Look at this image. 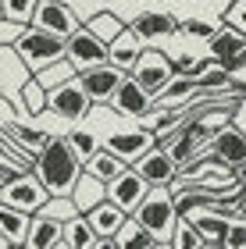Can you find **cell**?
I'll return each mask as SVG.
<instances>
[{"instance_id":"42","label":"cell","mask_w":246,"mask_h":249,"mask_svg":"<svg viewBox=\"0 0 246 249\" xmlns=\"http://www.w3.org/2000/svg\"><path fill=\"white\" fill-rule=\"evenodd\" d=\"M232 175H236V182H239V185L246 189V160H243V164H236V167H232Z\"/></svg>"},{"instance_id":"15","label":"cell","mask_w":246,"mask_h":249,"mask_svg":"<svg viewBox=\"0 0 246 249\" xmlns=\"http://www.w3.org/2000/svg\"><path fill=\"white\" fill-rule=\"evenodd\" d=\"M132 167H136V171L147 178L153 189H157V185H171L175 178H178V160L164 150V146H157V142H153V146H150V150L143 153Z\"/></svg>"},{"instance_id":"24","label":"cell","mask_w":246,"mask_h":249,"mask_svg":"<svg viewBox=\"0 0 246 249\" xmlns=\"http://www.w3.org/2000/svg\"><path fill=\"white\" fill-rule=\"evenodd\" d=\"M29 224H32V213L18 210V207H7V203H0V235H4L11 246H25Z\"/></svg>"},{"instance_id":"34","label":"cell","mask_w":246,"mask_h":249,"mask_svg":"<svg viewBox=\"0 0 246 249\" xmlns=\"http://www.w3.org/2000/svg\"><path fill=\"white\" fill-rule=\"evenodd\" d=\"M64 139L72 142V150L79 153V160H82V164H86L93 153H100V150H104V142H100V139H96V135L89 132V128H72L68 135H64Z\"/></svg>"},{"instance_id":"41","label":"cell","mask_w":246,"mask_h":249,"mask_svg":"<svg viewBox=\"0 0 246 249\" xmlns=\"http://www.w3.org/2000/svg\"><path fill=\"white\" fill-rule=\"evenodd\" d=\"M225 246H228V249H239V246H246V221H243V217H232V224H228V235H225Z\"/></svg>"},{"instance_id":"2","label":"cell","mask_w":246,"mask_h":249,"mask_svg":"<svg viewBox=\"0 0 246 249\" xmlns=\"http://www.w3.org/2000/svg\"><path fill=\"white\" fill-rule=\"evenodd\" d=\"M136 221H143L147 228L161 239V249H171V231H175V221H178V207H175V196L168 185H157L147 192V199L139 203V210L132 213Z\"/></svg>"},{"instance_id":"9","label":"cell","mask_w":246,"mask_h":249,"mask_svg":"<svg viewBox=\"0 0 246 249\" xmlns=\"http://www.w3.org/2000/svg\"><path fill=\"white\" fill-rule=\"evenodd\" d=\"M132 75L139 78L143 86L150 89L153 96L161 93V89L175 78V64L164 57V53L157 50V47H143V53H139V61L132 64Z\"/></svg>"},{"instance_id":"32","label":"cell","mask_w":246,"mask_h":249,"mask_svg":"<svg viewBox=\"0 0 246 249\" xmlns=\"http://www.w3.org/2000/svg\"><path fill=\"white\" fill-rule=\"evenodd\" d=\"M79 71L72 68V61L68 57H61V61H54V64H47L43 71H36V82L43 86V89H57L61 82H68V78H75Z\"/></svg>"},{"instance_id":"25","label":"cell","mask_w":246,"mask_h":249,"mask_svg":"<svg viewBox=\"0 0 246 249\" xmlns=\"http://www.w3.org/2000/svg\"><path fill=\"white\" fill-rule=\"evenodd\" d=\"M114 239H118V249H161V239L143 221L132 217V213H129V221L121 224V231L114 235Z\"/></svg>"},{"instance_id":"30","label":"cell","mask_w":246,"mask_h":249,"mask_svg":"<svg viewBox=\"0 0 246 249\" xmlns=\"http://www.w3.org/2000/svg\"><path fill=\"white\" fill-rule=\"evenodd\" d=\"M171 249H207L204 235H200V228H196V221H193V217H186V213H178V221H175Z\"/></svg>"},{"instance_id":"17","label":"cell","mask_w":246,"mask_h":249,"mask_svg":"<svg viewBox=\"0 0 246 249\" xmlns=\"http://www.w3.org/2000/svg\"><path fill=\"white\" fill-rule=\"evenodd\" d=\"M153 142H157V139H153L143 124H139V128H129V132H114V135H107V139H104V146L111 153H118L125 164H136Z\"/></svg>"},{"instance_id":"11","label":"cell","mask_w":246,"mask_h":249,"mask_svg":"<svg viewBox=\"0 0 246 249\" xmlns=\"http://www.w3.org/2000/svg\"><path fill=\"white\" fill-rule=\"evenodd\" d=\"M111 107H114V114L143 118V114H150V110H153V93H150V89L129 71L125 78H121V86H118L114 100H111Z\"/></svg>"},{"instance_id":"4","label":"cell","mask_w":246,"mask_h":249,"mask_svg":"<svg viewBox=\"0 0 246 249\" xmlns=\"http://www.w3.org/2000/svg\"><path fill=\"white\" fill-rule=\"evenodd\" d=\"M15 50L21 53V61L32 68V75H36L47 64L64 57V39L54 36V32H47V29H39V25H29L25 32H21V39L15 43Z\"/></svg>"},{"instance_id":"1","label":"cell","mask_w":246,"mask_h":249,"mask_svg":"<svg viewBox=\"0 0 246 249\" xmlns=\"http://www.w3.org/2000/svg\"><path fill=\"white\" fill-rule=\"evenodd\" d=\"M32 171L39 175V182L47 185L50 192H57V196H72V189L82 178L86 164L79 160V153L72 150V142L64 139V135H54V139L47 142V150L36 153Z\"/></svg>"},{"instance_id":"43","label":"cell","mask_w":246,"mask_h":249,"mask_svg":"<svg viewBox=\"0 0 246 249\" xmlns=\"http://www.w3.org/2000/svg\"><path fill=\"white\" fill-rule=\"evenodd\" d=\"M236 217H243V221H246V199H243V207H239V213H236Z\"/></svg>"},{"instance_id":"39","label":"cell","mask_w":246,"mask_h":249,"mask_svg":"<svg viewBox=\"0 0 246 249\" xmlns=\"http://www.w3.org/2000/svg\"><path fill=\"white\" fill-rule=\"evenodd\" d=\"M25 29H29L25 21H15V18H4V15H0V47H15Z\"/></svg>"},{"instance_id":"5","label":"cell","mask_w":246,"mask_h":249,"mask_svg":"<svg viewBox=\"0 0 246 249\" xmlns=\"http://www.w3.org/2000/svg\"><path fill=\"white\" fill-rule=\"evenodd\" d=\"M89 107H93V100H89V93L82 89L79 75L68 78V82H61L57 89H47V110L54 118H64V121L79 124L89 114Z\"/></svg>"},{"instance_id":"45","label":"cell","mask_w":246,"mask_h":249,"mask_svg":"<svg viewBox=\"0 0 246 249\" xmlns=\"http://www.w3.org/2000/svg\"><path fill=\"white\" fill-rule=\"evenodd\" d=\"M4 100H7V96H4V89H0V104H4Z\"/></svg>"},{"instance_id":"18","label":"cell","mask_w":246,"mask_h":249,"mask_svg":"<svg viewBox=\"0 0 246 249\" xmlns=\"http://www.w3.org/2000/svg\"><path fill=\"white\" fill-rule=\"evenodd\" d=\"M25 246L29 249H61L64 246V221H54L47 213H32Z\"/></svg>"},{"instance_id":"14","label":"cell","mask_w":246,"mask_h":249,"mask_svg":"<svg viewBox=\"0 0 246 249\" xmlns=\"http://www.w3.org/2000/svg\"><path fill=\"white\" fill-rule=\"evenodd\" d=\"M207 153H214L221 164H228V167H236L246 160V128L239 121H228V124H221V128L210 135V146H207Z\"/></svg>"},{"instance_id":"28","label":"cell","mask_w":246,"mask_h":249,"mask_svg":"<svg viewBox=\"0 0 246 249\" xmlns=\"http://www.w3.org/2000/svg\"><path fill=\"white\" fill-rule=\"evenodd\" d=\"M125 167H129V164L121 160L118 153H111L107 146H104L100 153H93V157L86 160V171H89V175H96L100 182H111V178H118L121 171H125Z\"/></svg>"},{"instance_id":"8","label":"cell","mask_w":246,"mask_h":249,"mask_svg":"<svg viewBox=\"0 0 246 249\" xmlns=\"http://www.w3.org/2000/svg\"><path fill=\"white\" fill-rule=\"evenodd\" d=\"M207 50H210V57L218 64H225L232 75H236L239 68H246V36L236 32L232 25H218V32L207 39Z\"/></svg>"},{"instance_id":"7","label":"cell","mask_w":246,"mask_h":249,"mask_svg":"<svg viewBox=\"0 0 246 249\" xmlns=\"http://www.w3.org/2000/svg\"><path fill=\"white\" fill-rule=\"evenodd\" d=\"M150 189H153V185H150L147 178H143L136 167L129 164L118 178H111V182H107V199H114L125 213H136V210H139V203L147 199V192H150Z\"/></svg>"},{"instance_id":"23","label":"cell","mask_w":246,"mask_h":249,"mask_svg":"<svg viewBox=\"0 0 246 249\" xmlns=\"http://www.w3.org/2000/svg\"><path fill=\"white\" fill-rule=\"evenodd\" d=\"M61 249H100V235L93 231L86 213H75V217L64 221V246Z\"/></svg>"},{"instance_id":"31","label":"cell","mask_w":246,"mask_h":249,"mask_svg":"<svg viewBox=\"0 0 246 249\" xmlns=\"http://www.w3.org/2000/svg\"><path fill=\"white\" fill-rule=\"evenodd\" d=\"M86 25H89V29H93L96 36L111 47V39H118V36H121L125 21H121L118 15H111V11H96V15H89V18H86Z\"/></svg>"},{"instance_id":"13","label":"cell","mask_w":246,"mask_h":249,"mask_svg":"<svg viewBox=\"0 0 246 249\" xmlns=\"http://www.w3.org/2000/svg\"><path fill=\"white\" fill-rule=\"evenodd\" d=\"M29 78H32V68L21 61V53L15 47H0V89L11 104L21 107V89Z\"/></svg>"},{"instance_id":"37","label":"cell","mask_w":246,"mask_h":249,"mask_svg":"<svg viewBox=\"0 0 246 249\" xmlns=\"http://www.w3.org/2000/svg\"><path fill=\"white\" fill-rule=\"evenodd\" d=\"M221 25H232L246 36V0H228V7L221 11Z\"/></svg>"},{"instance_id":"44","label":"cell","mask_w":246,"mask_h":249,"mask_svg":"<svg viewBox=\"0 0 246 249\" xmlns=\"http://www.w3.org/2000/svg\"><path fill=\"white\" fill-rule=\"evenodd\" d=\"M0 249H11V242L4 239V235H0Z\"/></svg>"},{"instance_id":"29","label":"cell","mask_w":246,"mask_h":249,"mask_svg":"<svg viewBox=\"0 0 246 249\" xmlns=\"http://www.w3.org/2000/svg\"><path fill=\"white\" fill-rule=\"evenodd\" d=\"M228 86H232V71H228L225 64H218V61H214L204 75L196 78V89H200L196 96H200V100H207V96H214V93H225Z\"/></svg>"},{"instance_id":"40","label":"cell","mask_w":246,"mask_h":249,"mask_svg":"<svg viewBox=\"0 0 246 249\" xmlns=\"http://www.w3.org/2000/svg\"><path fill=\"white\" fill-rule=\"evenodd\" d=\"M182 29L189 32V36H196V39H210L218 32V25H210V21H204V18H186Z\"/></svg>"},{"instance_id":"36","label":"cell","mask_w":246,"mask_h":249,"mask_svg":"<svg viewBox=\"0 0 246 249\" xmlns=\"http://www.w3.org/2000/svg\"><path fill=\"white\" fill-rule=\"evenodd\" d=\"M36 4L39 0H0V15L4 18H15V21H32V15H36Z\"/></svg>"},{"instance_id":"6","label":"cell","mask_w":246,"mask_h":249,"mask_svg":"<svg viewBox=\"0 0 246 249\" xmlns=\"http://www.w3.org/2000/svg\"><path fill=\"white\" fill-rule=\"evenodd\" d=\"M64 57L72 61L75 71H89V68H96V64H107V43L82 21V25L64 39Z\"/></svg>"},{"instance_id":"12","label":"cell","mask_w":246,"mask_h":249,"mask_svg":"<svg viewBox=\"0 0 246 249\" xmlns=\"http://www.w3.org/2000/svg\"><path fill=\"white\" fill-rule=\"evenodd\" d=\"M125 75H129V71H121L118 64L107 61V64L89 68V71H79V82H82V89L89 93V100H93V104H111Z\"/></svg>"},{"instance_id":"46","label":"cell","mask_w":246,"mask_h":249,"mask_svg":"<svg viewBox=\"0 0 246 249\" xmlns=\"http://www.w3.org/2000/svg\"><path fill=\"white\" fill-rule=\"evenodd\" d=\"M57 4H75V0H57Z\"/></svg>"},{"instance_id":"38","label":"cell","mask_w":246,"mask_h":249,"mask_svg":"<svg viewBox=\"0 0 246 249\" xmlns=\"http://www.w3.org/2000/svg\"><path fill=\"white\" fill-rule=\"evenodd\" d=\"M210 64H214L210 53H207V57H178V61H175V71H182V75H189V78H200Z\"/></svg>"},{"instance_id":"20","label":"cell","mask_w":246,"mask_h":249,"mask_svg":"<svg viewBox=\"0 0 246 249\" xmlns=\"http://www.w3.org/2000/svg\"><path fill=\"white\" fill-rule=\"evenodd\" d=\"M86 217H89V224H93V231L100 235V239H114V235L121 231V224L129 221V213L121 210L114 199H100Z\"/></svg>"},{"instance_id":"35","label":"cell","mask_w":246,"mask_h":249,"mask_svg":"<svg viewBox=\"0 0 246 249\" xmlns=\"http://www.w3.org/2000/svg\"><path fill=\"white\" fill-rule=\"evenodd\" d=\"M39 213H47V217H54V221H68V217H75V213H79V207H75L72 196H57V192H54V196L47 199V207H43Z\"/></svg>"},{"instance_id":"27","label":"cell","mask_w":246,"mask_h":249,"mask_svg":"<svg viewBox=\"0 0 246 249\" xmlns=\"http://www.w3.org/2000/svg\"><path fill=\"white\" fill-rule=\"evenodd\" d=\"M0 124H4V128H7V132L18 139V146H21V150H25V153H32V157H36V153H43V150H47V142L54 139V135H47L43 128H32V124H21V121H0Z\"/></svg>"},{"instance_id":"19","label":"cell","mask_w":246,"mask_h":249,"mask_svg":"<svg viewBox=\"0 0 246 249\" xmlns=\"http://www.w3.org/2000/svg\"><path fill=\"white\" fill-rule=\"evenodd\" d=\"M189 217L196 221V228H200V235H204V242H207V246H225V235H228L232 213L214 210V207H200V210L189 213Z\"/></svg>"},{"instance_id":"22","label":"cell","mask_w":246,"mask_h":249,"mask_svg":"<svg viewBox=\"0 0 246 249\" xmlns=\"http://www.w3.org/2000/svg\"><path fill=\"white\" fill-rule=\"evenodd\" d=\"M200 93L196 89V78H189V75H182V71H175V78L171 82H168L164 89L157 96H153V107H182V104H189V100H193Z\"/></svg>"},{"instance_id":"21","label":"cell","mask_w":246,"mask_h":249,"mask_svg":"<svg viewBox=\"0 0 246 249\" xmlns=\"http://www.w3.org/2000/svg\"><path fill=\"white\" fill-rule=\"evenodd\" d=\"M139 53H143V39L132 29H121V36L111 39V47H107V61L118 64L121 71H132V64L139 61Z\"/></svg>"},{"instance_id":"10","label":"cell","mask_w":246,"mask_h":249,"mask_svg":"<svg viewBox=\"0 0 246 249\" xmlns=\"http://www.w3.org/2000/svg\"><path fill=\"white\" fill-rule=\"evenodd\" d=\"M29 25H39V29L54 32V36L68 39L72 32L82 25V21H79V15H75V7H72V4H57V0H39V4H36V15H32Z\"/></svg>"},{"instance_id":"3","label":"cell","mask_w":246,"mask_h":249,"mask_svg":"<svg viewBox=\"0 0 246 249\" xmlns=\"http://www.w3.org/2000/svg\"><path fill=\"white\" fill-rule=\"evenodd\" d=\"M54 192L39 182L36 171H18V175H7L4 182H0V203H7V207H18L25 213H39L47 207V199Z\"/></svg>"},{"instance_id":"33","label":"cell","mask_w":246,"mask_h":249,"mask_svg":"<svg viewBox=\"0 0 246 249\" xmlns=\"http://www.w3.org/2000/svg\"><path fill=\"white\" fill-rule=\"evenodd\" d=\"M21 110H25L29 118H43V110H47V89L36 82V75L25 82L21 89Z\"/></svg>"},{"instance_id":"26","label":"cell","mask_w":246,"mask_h":249,"mask_svg":"<svg viewBox=\"0 0 246 249\" xmlns=\"http://www.w3.org/2000/svg\"><path fill=\"white\" fill-rule=\"evenodd\" d=\"M72 199H75V207H79V213H89L100 199H107V182H100L96 175L82 171V178L72 189Z\"/></svg>"},{"instance_id":"16","label":"cell","mask_w":246,"mask_h":249,"mask_svg":"<svg viewBox=\"0 0 246 249\" xmlns=\"http://www.w3.org/2000/svg\"><path fill=\"white\" fill-rule=\"evenodd\" d=\"M143 43H157L164 36H175L178 29H182V21H178L175 15H168V11H143V15L132 18V25H129Z\"/></svg>"}]
</instances>
